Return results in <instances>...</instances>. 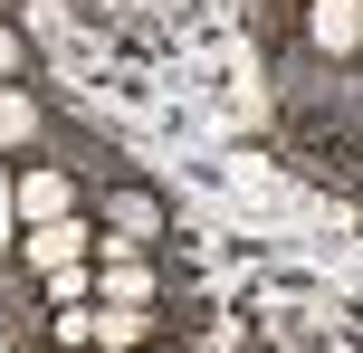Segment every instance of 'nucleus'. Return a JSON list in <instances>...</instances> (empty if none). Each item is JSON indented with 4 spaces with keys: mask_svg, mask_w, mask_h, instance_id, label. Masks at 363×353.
<instances>
[{
    "mask_svg": "<svg viewBox=\"0 0 363 353\" xmlns=\"http://www.w3.org/2000/svg\"><path fill=\"white\" fill-rule=\"evenodd\" d=\"M86 287H96L106 306H153V296H163V267H153V248H125V239H106V229H96Z\"/></svg>",
    "mask_w": 363,
    "mask_h": 353,
    "instance_id": "obj_1",
    "label": "nucleus"
},
{
    "mask_svg": "<svg viewBox=\"0 0 363 353\" xmlns=\"http://www.w3.org/2000/svg\"><path fill=\"white\" fill-rule=\"evenodd\" d=\"M96 220H106V239H125V248H163L172 239V201L153 182H106Z\"/></svg>",
    "mask_w": 363,
    "mask_h": 353,
    "instance_id": "obj_2",
    "label": "nucleus"
},
{
    "mask_svg": "<svg viewBox=\"0 0 363 353\" xmlns=\"http://www.w3.org/2000/svg\"><path fill=\"white\" fill-rule=\"evenodd\" d=\"M10 210H19V229H29V220H67V210H86L77 163H10Z\"/></svg>",
    "mask_w": 363,
    "mask_h": 353,
    "instance_id": "obj_3",
    "label": "nucleus"
},
{
    "mask_svg": "<svg viewBox=\"0 0 363 353\" xmlns=\"http://www.w3.org/2000/svg\"><path fill=\"white\" fill-rule=\"evenodd\" d=\"M86 248H96V220H86V210H67V220H29V229H19V267H29V277L86 267Z\"/></svg>",
    "mask_w": 363,
    "mask_h": 353,
    "instance_id": "obj_4",
    "label": "nucleus"
},
{
    "mask_svg": "<svg viewBox=\"0 0 363 353\" xmlns=\"http://www.w3.org/2000/svg\"><path fill=\"white\" fill-rule=\"evenodd\" d=\"M296 38H306L325 67H354V48H363V0H296Z\"/></svg>",
    "mask_w": 363,
    "mask_h": 353,
    "instance_id": "obj_5",
    "label": "nucleus"
},
{
    "mask_svg": "<svg viewBox=\"0 0 363 353\" xmlns=\"http://www.w3.org/2000/svg\"><path fill=\"white\" fill-rule=\"evenodd\" d=\"M38 144H48V105H38V86L19 76V86H0V163H29Z\"/></svg>",
    "mask_w": 363,
    "mask_h": 353,
    "instance_id": "obj_6",
    "label": "nucleus"
},
{
    "mask_svg": "<svg viewBox=\"0 0 363 353\" xmlns=\"http://www.w3.org/2000/svg\"><path fill=\"white\" fill-rule=\"evenodd\" d=\"M144 344H163L153 306H96V344L86 353H144Z\"/></svg>",
    "mask_w": 363,
    "mask_h": 353,
    "instance_id": "obj_7",
    "label": "nucleus"
},
{
    "mask_svg": "<svg viewBox=\"0 0 363 353\" xmlns=\"http://www.w3.org/2000/svg\"><path fill=\"white\" fill-rule=\"evenodd\" d=\"M48 344H57V353H86V344H96V306H86V296H77V306H48Z\"/></svg>",
    "mask_w": 363,
    "mask_h": 353,
    "instance_id": "obj_8",
    "label": "nucleus"
},
{
    "mask_svg": "<svg viewBox=\"0 0 363 353\" xmlns=\"http://www.w3.org/2000/svg\"><path fill=\"white\" fill-rule=\"evenodd\" d=\"M19 76H29V29L0 10V86H19Z\"/></svg>",
    "mask_w": 363,
    "mask_h": 353,
    "instance_id": "obj_9",
    "label": "nucleus"
},
{
    "mask_svg": "<svg viewBox=\"0 0 363 353\" xmlns=\"http://www.w3.org/2000/svg\"><path fill=\"white\" fill-rule=\"evenodd\" d=\"M144 353H182V344H144Z\"/></svg>",
    "mask_w": 363,
    "mask_h": 353,
    "instance_id": "obj_10",
    "label": "nucleus"
}]
</instances>
